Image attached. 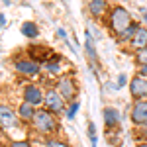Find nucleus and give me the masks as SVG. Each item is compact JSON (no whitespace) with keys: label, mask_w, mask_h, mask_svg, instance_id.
<instances>
[{"label":"nucleus","mask_w":147,"mask_h":147,"mask_svg":"<svg viewBox=\"0 0 147 147\" xmlns=\"http://www.w3.org/2000/svg\"><path fill=\"white\" fill-rule=\"evenodd\" d=\"M12 147H30V143H26V141H16Z\"/></svg>","instance_id":"412c9836"},{"label":"nucleus","mask_w":147,"mask_h":147,"mask_svg":"<svg viewBox=\"0 0 147 147\" xmlns=\"http://www.w3.org/2000/svg\"><path fill=\"white\" fill-rule=\"evenodd\" d=\"M86 53H88L90 59L96 57V53H94V43H92V35L88 34V32H86Z\"/></svg>","instance_id":"2eb2a0df"},{"label":"nucleus","mask_w":147,"mask_h":147,"mask_svg":"<svg viewBox=\"0 0 147 147\" xmlns=\"http://www.w3.org/2000/svg\"><path fill=\"white\" fill-rule=\"evenodd\" d=\"M131 120L139 125H147V100H137L131 112Z\"/></svg>","instance_id":"0eeeda50"},{"label":"nucleus","mask_w":147,"mask_h":147,"mask_svg":"<svg viewBox=\"0 0 147 147\" xmlns=\"http://www.w3.org/2000/svg\"><path fill=\"white\" fill-rule=\"evenodd\" d=\"M106 8V2L104 0H92L90 4H88V10L94 14V16H98V14H102V10Z\"/></svg>","instance_id":"4468645a"},{"label":"nucleus","mask_w":147,"mask_h":147,"mask_svg":"<svg viewBox=\"0 0 147 147\" xmlns=\"http://www.w3.org/2000/svg\"><path fill=\"white\" fill-rule=\"evenodd\" d=\"M22 34L28 37H35L37 35V26L34 22H24L22 24Z\"/></svg>","instance_id":"ddd939ff"},{"label":"nucleus","mask_w":147,"mask_h":147,"mask_svg":"<svg viewBox=\"0 0 147 147\" xmlns=\"http://www.w3.org/2000/svg\"><path fill=\"white\" fill-rule=\"evenodd\" d=\"M77 110H79V102H73V104H71V108L67 110V118H75Z\"/></svg>","instance_id":"a211bd4d"},{"label":"nucleus","mask_w":147,"mask_h":147,"mask_svg":"<svg viewBox=\"0 0 147 147\" xmlns=\"http://www.w3.org/2000/svg\"><path fill=\"white\" fill-rule=\"evenodd\" d=\"M104 120H106V125H116L120 122V114L118 110H114V108H104Z\"/></svg>","instance_id":"9b49d317"},{"label":"nucleus","mask_w":147,"mask_h":147,"mask_svg":"<svg viewBox=\"0 0 147 147\" xmlns=\"http://www.w3.org/2000/svg\"><path fill=\"white\" fill-rule=\"evenodd\" d=\"M16 69H18V73H24V75H37L39 73V65L35 61H18Z\"/></svg>","instance_id":"9d476101"},{"label":"nucleus","mask_w":147,"mask_h":147,"mask_svg":"<svg viewBox=\"0 0 147 147\" xmlns=\"http://www.w3.org/2000/svg\"><path fill=\"white\" fill-rule=\"evenodd\" d=\"M139 134H141L143 137H147V125H143V127H141V131H139Z\"/></svg>","instance_id":"5701e85b"},{"label":"nucleus","mask_w":147,"mask_h":147,"mask_svg":"<svg viewBox=\"0 0 147 147\" xmlns=\"http://www.w3.org/2000/svg\"><path fill=\"white\" fill-rule=\"evenodd\" d=\"M47 147H69V145L61 143V141H49V143H47Z\"/></svg>","instance_id":"6ab92c4d"},{"label":"nucleus","mask_w":147,"mask_h":147,"mask_svg":"<svg viewBox=\"0 0 147 147\" xmlns=\"http://www.w3.org/2000/svg\"><path fill=\"white\" fill-rule=\"evenodd\" d=\"M20 116L26 118V120H34V116H35L34 106H32V104H28V102H24L22 106H20Z\"/></svg>","instance_id":"f8f14e48"},{"label":"nucleus","mask_w":147,"mask_h":147,"mask_svg":"<svg viewBox=\"0 0 147 147\" xmlns=\"http://www.w3.org/2000/svg\"><path fill=\"white\" fill-rule=\"evenodd\" d=\"M47 69H51L53 73H57V71H59V69H57V63H55V61H51V63H47Z\"/></svg>","instance_id":"aec40b11"},{"label":"nucleus","mask_w":147,"mask_h":147,"mask_svg":"<svg viewBox=\"0 0 147 147\" xmlns=\"http://www.w3.org/2000/svg\"><path fill=\"white\" fill-rule=\"evenodd\" d=\"M34 125L39 131L47 134V131H53L55 129V120H53V116H51L49 110H37L35 116H34Z\"/></svg>","instance_id":"f03ea898"},{"label":"nucleus","mask_w":147,"mask_h":147,"mask_svg":"<svg viewBox=\"0 0 147 147\" xmlns=\"http://www.w3.org/2000/svg\"><path fill=\"white\" fill-rule=\"evenodd\" d=\"M131 45L136 47L137 51H141V49H147V30L145 28H139L134 37H131Z\"/></svg>","instance_id":"1a4fd4ad"},{"label":"nucleus","mask_w":147,"mask_h":147,"mask_svg":"<svg viewBox=\"0 0 147 147\" xmlns=\"http://www.w3.org/2000/svg\"><path fill=\"white\" fill-rule=\"evenodd\" d=\"M88 136H90V141H92V147H96L98 139H96V134H94V124L88 122Z\"/></svg>","instance_id":"f3484780"},{"label":"nucleus","mask_w":147,"mask_h":147,"mask_svg":"<svg viewBox=\"0 0 147 147\" xmlns=\"http://www.w3.org/2000/svg\"><path fill=\"white\" fill-rule=\"evenodd\" d=\"M125 84V75H120V79H118V86H124Z\"/></svg>","instance_id":"4be33fe9"},{"label":"nucleus","mask_w":147,"mask_h":147,"mask_svg":"<svg viewBox=\"0 0 147 147\" xmlns=\"http://www.w3.org/2000/svg\"><path fill=\"white\" fill-rule=\"evenodd\" d=\"M139 147H147V143H143V145H139Z\"/></svg>","instance_id":"393cba45"},{"label":"nucleus","mask_w":147,"mask_h":147,"mask_svg":"<svg viewBox=\"0 0 147 147\" xmlns=\"http://www.w3.org/2000/svg\"><path fill=\"white\" fill-rule=\"evenodd\" d=\"M45 104H47L49 112H61L65 108V100H63V96L57 90H49L45 94Z\"/></svg>","instance_id":"20e7f679"},{"label":"nucleus","mask_w":147,"mask_h":147,"mask_svg":"<svg viewBox=\"0 0 147 147\" xmlns=\"http://www.w3.org/2000/svg\"><path fill=\"white\" fill-rule=\"evenodd\" d=\"M129 92H131V96L137 98V100H141L143 96H147V79L143 77V75H137V77L131 79Z\"/></svg>","instance_id":"7ed1b4c3"},{"label":"nucleus","mask_w":147,"mask_h":147,"mask_svg":"<svg viewBox=\"0 0 147 147\" xmlns=\"http://www.w3.org/2000/svg\"><path fill=\"white\" fill-rule=\"evenodd\" d=\"M137 63H139V65H143V67H147V49L137 51Z\"/></svg>","instance_id":"dca6fc26"},{"label":"nucleus","mask_w":147,"mask_h":147,"mask_svg":"<svg viewBox=\"0 0 147 147\" xmlns=\"http://www.w3.org/2000/svg\"><path fill=\"white\" fill-rule=\"evenodd\" d=\"M24 98H26L28 104H32V106H37V104H41V102L45 100V96L41 94L39 86H35V84H28V86H26V90H24Z\"/></svg>","instance_id":"423d86ee"},{"label":"nucleus","mask_w":147,"mask_h":147,"mask_svg":"<svg viewBox=\"0 0 147 147\" xmlns=\"http://www.w3.org/2000/svg\"><path fill=\"white\" fill-rule=\"evenodd\" d=\"M0 125L6 129H14L18 125V116L8 106H0Z\"/></svg>","instance_id":"39448f33"},{"label":"nucleus","mask_w":147,"mask_h":147,"mask_svg":"<svg viewBox=\"0 0 147 147\" xmlns=\"http://www.w3.org/2000/svg\"><path fill=\"white\" fill-rule=\"evenodd\" d=\"M143 18H145V22H147V10H143Z\"/></svg>","instance_id":"b1692460"},{"label":"nucleus","mask_w":147,"mask_h":147,"mask_svg":"<svg viewBox=\"0 0 147 147\" xmlns=\"http://www.w3.org/2000/svg\"><path fill=\"white\" fill-rule=\"evenodd\" d=\"M57 92H59V94H61L65 100H71V98L75 96V92H77V88H75V82H73L71 79H65V77H63V79L57 82Z\"/></svg>","instance_id":"6e6552de"},{"label":"nucleus","mask_w":147,"mask_h":147,"mask_svg":"<svg viewBox=\"0 0 147 147\" xmlns=\"http://www.w3.org/2000/svg\"><path fill=\"white\" fill-rule=\"evenodd\" d=\"M110 24H112V30L116 34L124 35L127 30H129V26H131V16H129V12L122 8V6H116L110 14Z\"/></svg>","instance_id":"f257e3e1"}]
</instances>
